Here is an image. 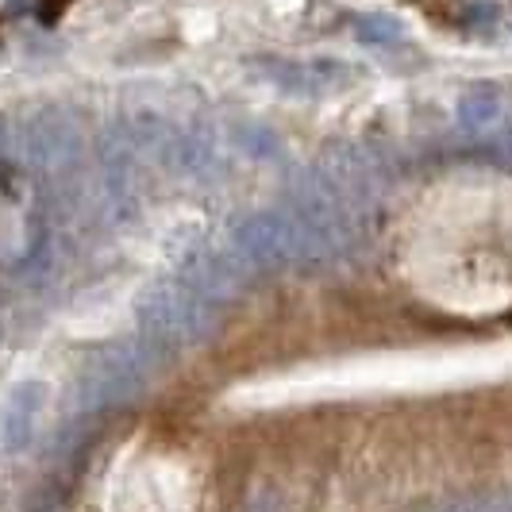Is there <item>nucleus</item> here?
Instances as JSON below:
<instances>
[{
  "instance_id": "nucleus-1",
  "label": "nucleus",
  "mask_w": 512,
  "mask_h": 512,
  "mask_svg": "<svg viewBox=\"0 0 512 512\" xmlns=\"http://www.w3.org/2000/svg\"><path fill=\"white\" fill-rule=\"evenodd\" d=\"M255 70L262 81L278 85L293 97H332L355 85V66L339 58H258Z\"/></svg>"
},
{
  "instance_id": "nucleus-4",
  "label": "nucleus",
  "mask_w": 512,
  "mask_h": 512,
  "mask_svg": "<svg viewBox=\"0 0 512 512\" xmlns=\"http://www.w3.org/2000/svg\"><path fill=\"white\" fill-rule=\"evenodd\" d=\"M355 39H359L362 47H370V51H393V47L409 43L405 24L397 16H389V12H370V16L355 20Z\"/></svg>"
},
{
  "instance_id": "nucleus-2",
  "label": "nucleus",
  "mask_w": 512,
  "mask_h": 512,
  "mask_svg": "<svg viewBox=\"0 0 512 512\" xmlns=\"http://www.w3.org/2000/svg\"><path fill=\"white\" fill-rule=\"evenodd\" d=\"M24 162L39 174H66L81 154V135L66 112H39L20 135Z\"/></svg>"
},
{
  "instance_id": "nucleus-3",
  "label": "nucleus",
  "mask_w": 512,
  "mask_h": 512,
  "mask_svg": "<svg viewBox=\"0 0 512 512\" xmlns=\"http://www.w3.org/2000/svg\"><path fill=\"white\" fill-rule=\"evenodd\" d=\"M509 120H512V97L501 85H493V81H478V85H470L459 97V128L470 139H478L482 147H489Z\"/></svg>"
}]
</instances>
